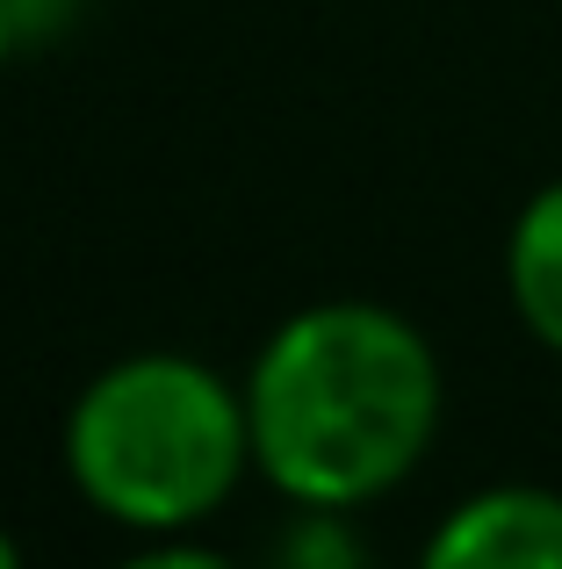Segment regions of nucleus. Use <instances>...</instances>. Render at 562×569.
Returning a JSON list of instances; mask_svg holds the SVG:
<instances>
[{"label":"nucleus","instance_id":"1","mask_svg":"<svg viewBox=\"0 0 562 569\" xmlns=\"http://www.w3.org/2000/svg\"><path fill=\"white\" fill-rule=\"evenodd\" d=\"M245 426L281 498L339 512L419 469L440 426V361L397 310L318 303L253 361Z\"/></svg>","mask_w":562,"mask_h":569},{"label":"nucleus","instance_id":"2","mask_svg":"<svg viewBox=\"0 0 562 569\" xmlns=\"http://www.w3.org/2000/svg\"><path fill=\"white\" fill-rule=\"evenodd\" d=\"M253 455L245 403L202 361L138 353L87 382L66 426V461L87 505L123 527H188L231 498Z\"/></svg>","mask_w":562,"mask_h":569},{"label":"nucleus","instance_id":"3","mask_svg":"<svg viewBox=\"0 0 562 569\" xmlns=\"http://www.w3.org/2000/svg\"><path fill=\"white\" fill-rule=\"evenodd\" d=\"M419 569H562V498L505 483L448 512Z\"/></svg>","mask_w":562,"mask_h":569},{"label":"nucleus","instance_id":"4","mask_svg":"<svg viewBox=\"0 0 562 569\" xmlns=\"http://www.w3.org/2000/svg\"><path fill=\"white\" fill-rule=\"evenodd\" d=\"M505 281H512V303H520L526 332L562 353V181L541 188L520 209L512 246H505Z\"/></svg>","mask_w":562,"mask_h":569},{"label":"nucleus","instance_id":"5","mask_svg":"<svg viewBox=\"0 0 562 569\" xmlns=\"http://www.w3.org/2000/svg\"><path fill=\"white\" fill-rule=\"evenodd\" d=\"M274 569H361V541L332 519V505H310L274 548Z\"/></svg>","mask_w":562,"mask_h":569},{"label":"nucleus","instance_id":"6","mask_svg":"<svg viewBox=\"0 0 562 569\" xmlns=\"http://www.w3.org/2000/svg\"><path fill=\"white\" fill-rule=\"evenodd\" d=\"M72 14V0H0V51L8 43H37Z\"/></svg>","mask_w":562,"mask_h":569},{"label":"nucleus","instance_id":"7","mask_svg":"<svg viewBox=\"0 0 562 569\" xmlns=\"http://www.w3.org/2000/svg\"><path fill=\"white\" fill-rule=\"evenodd\" d=\"M130 569H231V562L210 556V548H159V556H138Z\"/></svg>","mask_w":562,"mask_h":569},{"label":"nucleus","instance_id":"8","mask_svg":"<svg viewBox=\"0 0 562 569\" xmlns=\"http://www.w3.org/2000/svg\"><path fill=\"white\" fill-rule=\"evenodd\" d=\"M0 569H22V556H14V541L0 533Z\"/></svg>","mask_w":562,"mask_h":569}]
</instances>
